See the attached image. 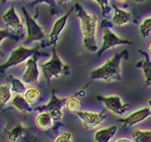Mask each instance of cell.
I'll return each instance as SVG.
<instances>
[{
	"label": "cell",
	"mask_w": 151,
	"mask_h": 142,
	"mask_svg": "<svg viewBox=\"0 0 151 142\" xmlns=\"http://www.w3.org/2000/svg\"><path fill=\"white\" fill-rule=\"evenodd\" d=\"M74 7L79 20L83 47L90 53L96 54L99 48L97 43L99 18L96 14L85 10L79 3H76Z\"/></svg>",
	"instance_id": "6da1fadb"
},
{
	"label": "cell",
	"mask_w": 151,
	"mask_h": 142,
	"mask_svg": "<svg viewBox=\"0 0 151 142\" xmlns=\"http://www.w3.org/2000/svg\"><path fill=\"white\" fill-rule=\"evenodd\" d=\"M128 55V50H123L116 53L90 72L91 81H101L105 82H119L122 79V62Z\"/></svg>",
	"instance_id": "7a4b0ae2"
},
{
	"label": "cell",
	"mask_w": 151,
	"mask_h": 142,
	"mask_svg": "<svg viewBox=\"0 0 151 142\" xmlns=\"http://www.w3.org/2000/svg\"><path fill=\"white\" fill-rule=\"evenodd\" d=\"M107 19L103 20L102 24V34H101V44L99 46V50L96 53L98 56H101L106 51L113 50L121 46L131 45L133 42L129 38L123 37L112 29L109 23L107 22Z\"/></svg>",
	"instance_id": "3957f363"
},
{
	"label": "cell",
	"mask_w": 151,
	"mask_h": 142,
	"mask_svg": "<svg viewBox=\"0 0 151 142\" xmlns=\"http://www.w3.org/2000/svg\"><path fill=\"white\" fill-rule=\"evenodd\" d=\"M41 70L43 76L49 82L56 80L70 72L68 65L65 63L59 56L56 48H52L51 55L49 59L41 64Z\"/></svg>",
	"instance_id": "277c9868"
},
{
	"label": "cell",
	"mask_w": 151,
	"mask_h": 142,
	"mask_svg": "<svg viewBox=\"0 0 151 142\" xmlns=\"http://www.w3.org/2000/svg\"><path fill=\"white\" fill-rule=\"evenodd\" d=\"M37 53H39L37 47L28 46L23 43L18 45L10 53L6 60L1 64V73L5 74L6 71H7L9 69L25 64L29 58Z\"/></svg>",
	"instance_id": "5b68a950"
},
{
	"label": "cell",
	"mask_w": 151,
	"mask_h": 142,
	"mask_svg": "<svg viewBox=\"0 0 151 142\" xmlns=\"http://www.w3.org/2000/svg\"><path fill=\"white\" fill-rule=\"evenodd\" d=\"M22 12L24 17V24L26 27V37L23 40V44L28 46L31 43L40 42L45 39V32L42 26L37 21L36 16L33 15L29 11L22 6Z\"/></svg>",
	"instance_id": "8992f818"
},
{
	"label": "cell",
	"mask_w": 151,
	"mask_h": 142,
	"mask_svg": "<svg viewBox=\"0 0 151 142\" xmlns=\"http://www.w3.org/2000/svg\"><path fill=\"white\" fill-rule=\"evenodd\" d=\"M73 12H75L74 5L71 7L65 13L63 14L60 17H58V19L53 22L50 33L48 34L46 41L45 42V46L55 48V46H57L60 40L61 34L67 26L68 19L70 18V16L73 14Z\"/></svg>",
	"instance_id": "52a82bcc"
},
{
	"label": "cell",
	"mask_w": 151,
	"mask_h": 142,
	"mask_svg": "<svg viewBox=\"0 0 151 142\" xmlns=\"http://www.w3.org/2000/svg\"><path fill=\"white\" fill-rule=\"evenodd\" d=\"M2 21L5 27L19 38L26 37V27L14 6H11L2 14ZM24 40V39H23Z\"/></svg>",
	"instance_id": "ba28073f"
},
{
	"label": "cell",
	"mask_w": 151,
	"mask_h": 142,
	"mask_svg": "<svg viewBox=\"0 0 151 142\" xmlns=\"http://www.w3.org/2000/svg\"><path fill=\"white\" fill-rule=\"evenodd\" d=\"M76 116L83 129L88 131L99 129L107 121V114L100 111L81 110Z\"/></svg>",
	"instance_id": "9c48e42d"
},
{
	"label": "cell",
	"mask_w": 151,
	"mask_h": 142,
	"mask_svg": "<svg viewBox=\"0 0 151 142\" xmlns=\"http://www.w3.org/2000/svg\"><path fill=\"white\" fill-rule=\"evenodd\" d=\"M39 54L33 55L24 64L21 78L28 85H37L40 82L42 70L39 66Z\"/></svg>",
	"instance_id": "30bf717a"
},
{
	"label": "cell",
	"mask_w": 151,
	"mask_h": 142,
	"mask_svg": "<svg viewBox=\"0 0 151 142\" xmlns=\"http://www.w3.org/2000/svg\"><path fill=\"white\" fill-rule=\"evenodd\" d=\"M97 98L102 103V105H104L106 110L115 116L119 117H124L129 109L128 104L123 101L119 95H101L97 97Z\"/></svg>",
	"instance_id": "8fae6325"
},
{
	"label": "cell",
	"mask_w": 151,
	"mask_h": 142,
	"mask_svg": "<svg viewBox=\"0 0 151 142\" xmlns=\"http://www.w3.org/2000/svg\"><path fill=\"white\" fill-rule=\"evenodd\" d=\"M65 97H59L54 92L50 96V100L46 103L38 105L37 109L38 111L46 110L51 114L53 120L56 121H61L64 117V109H65Z\"/></svg>",
	"instance_id": "7c38bea8"
},
{
	"label": "cell",
	"mask_w": 151,
	"mask_h": 142,
	"mask_svg": "<svg viewBox=\"0 0 151 142\" xmlns=\"http://www.w3.org/2000/svg\"><path fill=\"white\" fill-rule=\"evenodd\" d=\"M151 117V109L149 106L137 109L128 115L120 117L119 121L126 128H131L142 123Z\"/></svg>",
	"instance_id": "4fadbf2b"
},
{
	"label": "cell",
	"mask_w": 151,
	"mask_h": 142,
	"mask_svg": "<svg viewBox=\"0 0 151 142\" xmlns=\"http://www.w3.org/2000/svg\"><path fill=\"white\" fill-rule=\"evenodd\" d=\"M132 19H133V14L131 13V11L115 6L112 7L111 18L110 20L112 26L121 28L130 24Z\"/></svg>",
	"instance_id": "5bb4252c"
},
{
	"label": "cell",
	"mask_w": 151,
	"mask_h": 142,
	"mask_svg": "<svg viewBox=\"0 0 151 142\" xmlns=\"http://www.w3.org/2000/svg\"><path fill=\"white\" fill-rule=\"evenodd\" d=\"M118 129L119 126L117 125L101 127L96 129L93 134L94 142H112L118 133Z\"/></svg>",
	"instance_id": "9a60e30c"
},
{
	"label": "cell",
	"mask_w": 151,
	"mask_h": 142,
	"mask_svg": "<svg viewBox=\"0 0 151 142\" xmlns=\"http://www.w3.org/2000/svg\"><path fill=\"white\" fill-rule=\"evenodd\" d=\"M28 126L23 123H17L9 129L6 139L9 142H21L28 137Z\"/></svg>",
	"instance_id": "2e32d148"
},
{
	"label": "cell",
	"mask_w": 151,
	"mask_h": 142,
	"mask_svg": "<svg viewBox=\"0 0 151 142\" xmlns=\"http://www.w3.org/2000/svg\"><path fill=\"white\" fill-rule=\"evenodd\" d=\"M34 123L37 129L43 132L50 131L54 126L55 121L48 111H38L34 118Z\"/></svg>",
	"instance_id": "e0dca14e"
},
{
	"label": "cell",
	"mask_w": 151,
	"mask_h": 142,
	"mask_svg": "<svg viewBox=\"0 0 151 142\" xmlns=\"http://www.w3.org/2000/svg\"><path fill=\"white\" fill-rule=\"evenodd\" d=\"M11 105L17 112L21 114H29L34 110V106L30 105L22 94L14 95Z\"/></svg>",
	"instance_id": "ac0fdd59"
},
{
	"label": "cell",
	"mask_w": 151,
	"mask_h": 142,
	"mask_svg": "<svg viewBox=\"0 0 151 142\" xmlns=\"http://www.w3.org/2000/svg\"><path fill=\"white\" fill-rule=\"evenodd\" d=\"M137 65L142 70L145 85L151 89V59L149 56H144V58L141 59Z\"/></svg>",
	"instance_id": "d6986e66"
},
{
	"label": "cell",
	"mask_w": 151,
	"mask_h": 142,
	"mask_svg": "<svg viewBox=\"0 0 151 142\" xmlns=\"http://www.w3.org/2000/svg\"><path fill=\"white\" fill-rule=\"evenodd\" d=\"M23 96L26 101L34 106L42 99V90L37 85H28L27 89L24 93Z\"/></svg>",
	"instance_id": "ffe728a7"
},
{
	"label": "cell",
	"mask_w": 151,
	"mask_h": 142,
	"mask_svg": "<svg viewBox=\"0 0 151 142\" xmlns=\"http://www.w3.org/2000/svg\"><path fill=\"white\" fill-rule=\"evenodd\" d=\"M9 85H11V88L14 94H22L23 95L25 91L27 89V85L26 82L21 78L10 75L9 77Z\"/></svg>",
	"instance_id": "44dd1931"
},
{
	"label": "cell",
	"mask_w": 151,
	"mask_h": 142,
	"mask_svg": "<svg viewBox=\"0 0 151 142\" xmlns=\"http://www.w3.org/2000/svg\"><path fill=\"white\" fill-rule=\"evenodd\" d=\"M14 95V94H13V91L9 83L2 84L0 85V104L3 108L11 104Z\"/></svg>",
	"instance_id": "7402d4cb"
},
{
	"label": "cell",
	"mask_w": 151,
	"mask_h": 142,
	"mask_svg": "<svg viewBox=\"0 0 151 142\" xmlns=\"http://www.w3.org/2000/svg\"><path fill=\"white\" fill-rule=\"evenodd\" d=\"M81 99L76 95H70L69 97H66L65 101V109L71 113H76L81 110Z\"/></svg>",
	"instance_id": "603a6c76"
},
{
	"label": "cell",
	"mask_w": 151,
	"mask_h": 142,
	"mask_svg": "<svg viewBox=\"0 0 151 142\" xmlns=\"http://www.w3.org/2000/svg\"><path fill=\"white\" fill-rule=\"evenodd\" d=\"M132 137L134 142H151V129H135Z\"/></svg>",
	"instance_id": "cb8c5ba5"
},
{
	"label": "cell",
	"mask_w": 151,
	"mask_h": 142,
	"mask_svg": "<svg viewBox=\"0 0 151 142\" xmlns=\"http://www.w3.org/2000/svg\"><path fill=\"white\" fill-rule=\"evenodd\" d=\"M138 32L142 38H146L151 35V16L142 20L138 26Z\"/></svg>",
	"instance_id": "d4e9b609"
},
{
	"label": "cell",
	"mask_w": 151,
	"mask_h": 142,
	"mask_svg": "<svg viewBox=\"0 0 151 142\" xmlns=\"http://www.w3.org/2000/svg\"><path fill=\"white\" fill-rule=\"evenodd\" d=\"M99 6L102 15L107 16L112 12V7L110 0H91Z\"/></svg>",
	"instance_id": "484cf974"
},
{
	"label": "cell",
	"mask_w": 151,
	"mask_h": 142,
	"mask_svg": "<svg viewBox=\"0 0 151 142\" xmlns=\"http://www.w3.org/2000/svg\"><path fill=\"white\" fill-rule=\"evenodd\" d=\"M52 142H73V135L71 132L65 130L55 137Z\"/></svg>",
	"instance_id": "4316f807"
},
{
	"label": "cell",
	"mask_w": 151,
	"mask_h": 142,
	"mask_svg": "<svg viewBox=\"0 0 151 142\" xmlns=\"http://www.w3.org/2000/svg\"><path fill=\"white\" fill-rule=\"evenodd\" d=\"M19 38L18 36H16L15 34L12 33L9 29H7L6 27H1L0 29V41H1V46L3 44V42L5 41L6 39L8 38Z\"/></svg>",
	"instance_id": "83f0119b"
},
{
	"label": "cell",
	"mask_w": 151,
	"mask_h": 142,
	"mask_svg": "<svg viewBox=\"0 0 151 142\" xmlns=\"http://www.w3.org/2000/svg\"><path fill=\"white\" fill-rule=\"evenodd\" d=\"M56 3H57V0H34L32 5L37 6L40 4H46L50 7H55Z\"/></svg>",
	"instance_id": "f1b7e54d"
},
{
	"label": "cell",
	"mask_w": 151,
	"mask_h": 142,
	"mask_svg": "<svg viewBox=\"0 0 151 142\" xmlns=\"http://www.w3.org/2000/svg\"><path fill=\"white\" fill-rule=\"evenodd\" d=\"M112 142H134L133 139H130L129 137H118L116 139H114Z\"/></svg>",
	"instance_id": "f546056e"
},
{
	"label": "cell",
	"mask_w": 151,
	"mask_h": 142,
	"mask_svg": "<svg viewBox=\"0 0 151 142\" xmlns=\"http://www.w3.org/2000/svg\"><path fill=\"white\" fill-rule=\"evenodd\" d=\"M57 1L60 4H66V3H70L72 0H57Z\"/></svg>",
	"instance_id": "4dcf8cb0"
},
{
	"label": "cell",
	"mask_w": 151,
	"mask_h": 142,
	"mask_svg": "<svg viewBox=\"0 0 151 142\" xmlns=\"http://www.w3.org/2000/svg\"><path fill=\"white\" fill-rule=\"evenodd\" d=\"M147 54H148L149 58L151 59V42H150V44L148 46V50H147Z\"/></svg>",
	"instance_id": "1f68e13d"
},
{
	"label": "cell",
	"mask_w": 151,
	"mask_h": 142,
	"mask_svg": "<svg viewBox=\"0 0 151 142\" xmlns=\"http://www.w3.org/2000/svg\"><path fill=\"white\" fill-rule=\"evenodd\" d=\"M115 2L118 3H120V4H124V3H127L128 0H115Z\"/></svg>",
	"instance_id": "d6a6232c"
},
{
	"label": "cell",
	"mask_w": 151,
	"mask_h": 142,
	"mask_svg": "<svg viewBox=\"0 0 151 142\" xmlns=\"http://www.w3.org/2000/svg\"><path fill=\"white\" fill-rule=\"evenodd\" d=\"M10 1H13V0H1V3H2V4H5V3H8Z\"/></svg>",
	"instance_id": "836d02e7"
},
{
	"label": "cell",
	"mask_w": 151,
	"mask_h": 142,
	"mask_svg": "<svg viewBox=\"0 0 151 142\" xmlns=\"http://www.w3.org/2000/svg\"><path fill=\"white\" fill-rule=\"evenodd\" d=\"M148 106L150 107V109H151V98L148 100Z\"/></svg>",
	"instance_id": "e575fe53"
},
{
	"label": "cell",
	"mask_w": 151,
	"mask_h": 142,
	"mask_svg": "<svg viewBox=\"0 0 151 142\" xmlns=\"http://www.w3.org/2000/svg\"><path fill=\"white\" fill-rule=\"evenodd\" d=\"M136 3H143L145 0H134Z\"/></svg>",
	"instance_id": "d590c367"
},
{
	"label": "cell",
	"mask_w": 151,
	"mask_h": 142,
	"mask_svg": "<svg viewBox=\"0 0 151 142\" xmlns=\"http://www.w3.org/2000/svg\"><path fill=\"white\" fill-rule=\"evenodd\" d=\"M21 1L22 2V3H28V2H29L30 0H21Z\"/></svg>",
	"instance_id": "8d00e7d4"
}]
</instances>
